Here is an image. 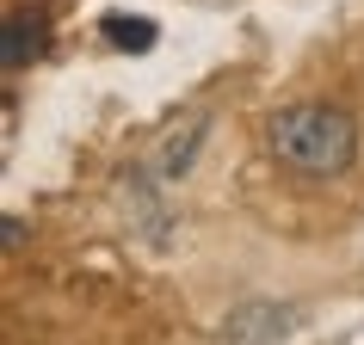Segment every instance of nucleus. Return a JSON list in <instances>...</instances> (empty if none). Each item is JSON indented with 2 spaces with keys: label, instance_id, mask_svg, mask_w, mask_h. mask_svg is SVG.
Returning a JSON list of instances; mask_svg holds the SVG:
<instances>
[{
  "label": "nucleus",
  "instance_id": "nucleus-5",
  "mask_svg": "<svg viewBox=\"0 0 364 345\" xmlns=\"http://www.w3.org/2000/svg\"><path fill=\"white\" fill-rule=\"evenodd\" d=\"M105 31H112L117 50H149V43H154V25L149 19H105Z\"/></svg>",
  "mask_w": 364,
  "mask_h": 345
},
{
  "label": "nucleus",
  "instance_id": "nucleus-2",
  "mask_svg": "<svg viewBox=\"0 0 364 345\" xmlns=\"http://www.w3.org/2000/svg\"><path fill=\"white\" fill-rule=\"evenodd\" d=\"M290 308H278V302H247V308H235L229 321H223V339L229 345H278L290 333Z\"/></svg>",
  "mask_w": 364,
  "mask_h": 345
},
{
  "label": "nucleus",
  "instance_id": "nucleus-3",
  "mask_svg": "<svg viewBox=\"0 0 364 345\" xmlns=\"http://www.w3.org/2000/svg\"><path fill=\"white\" fill-rule=\"evenodd\" d=\"M198 142H204V124H186V136H167V142H161V154H154V172H161V179H179Z\"/></svg>",
  "mask_w": 364,
  "mask_h": 345
},
{
  "label": "nucleus",
  "instance_id": "nucleus-1",
  "mask_svg": "<svg viewBox=\"0 0 364 345\" xmlns=\"http://www.w3.org/2000/svg\"><path fill=\"white\" fill-rule=\"evenodd\" d=\"M266 148L303 179H333L358 154V124L340 105H284L266 124Z\"/></svg>",
  "mask_w": 364,
  "mask_h": 345
},
{
  "label": "nucleus",
  "instance_id": "nucleus-4",
  "mask_svg": "<svg viewBox=\"0 0 364 345\" xmlns=\"http://www.w3.org/2000/svg\"><path fill=\"white\" fill-rule=\"evenodd\" d=\"M38 31H43V25H38V19H25V13H13V19H6V68H25V62L43 50Z\"/></svg>",
  "mask_w": 364,
  "mask_h": 345
}]
</instances>
